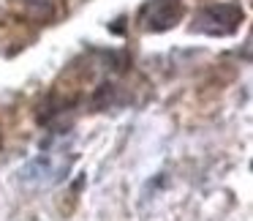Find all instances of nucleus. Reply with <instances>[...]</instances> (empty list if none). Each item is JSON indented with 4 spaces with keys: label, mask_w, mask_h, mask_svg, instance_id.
Here are the masks:
<instances>
[{
    "label": "nucleus",
    "mask_w": 253,
    "mask_h": 221,
    "mask_svg": "<svg viewBox=\"0 0 253 221\" xmlns=\"http://www.w3.org/2000/svg\"><path fill=\"white\" fill-rule=\"evenodd\" d=\"M77 153L71 150V142L60 139V142H49L46 150L41 156H36L33 161L22 166L19 177H22L25 186H33V188H49V186H57L63 177L68 175Z\"/></svg>",
    "instance_id": "1"
},
{
    "label": "nucleus",
    "mask_w": 253,
    "mask_h": 221,
    "mask_svg": "<svg viewBox=\"0 0 253 221\" xmlns=\"http://www.w3.org/2000/svg\"><path fill=\"white\" fill-rule=\"evenodd\" d=\"M242 22V8L234 3H215V6H204L193 19V30L207 36H229L240 28Z\"/></svg>",
    "instance_id": "2"
},
{
    "label": "nucleus",
    "mask_w": 253,
    "mask_h": 221,
    "mask_svg": "<svg viewBox=\"0 0 253 221\" xmlns=\"http://www.w3.org/2000/svg\"><path fill=\"white\" fill-rule=\"evenodd\" d=\"M177 17H180V6H155L153 8V14H150V19H147V30H166V28H171V25L177 22Z\"/></svg>",
    "instance_id": "3"
}]
</instances>
